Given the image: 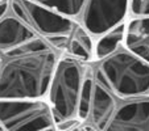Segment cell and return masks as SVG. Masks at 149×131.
Instances as JSON below:
<instances>
[{
    "label": "cell",
    "mask_w": 149,
    "mask_h": 131,
    "mask_svg": "<svg viewBox=\"0 0 149 131\" xmlns=\"http://www.w3.org/2000/svg\"><path fill=\"white\" fill-rule=\"evenodd\" d=\"M91 71L90 102L78 121L94 131H149V64L121 46Z\"/></svg>",
    "instance_id": "cell-1"
},
{
    "label": "cell",
    "mask_w": 149,
    "mask_h": 131,
    "mask_svg": "<svg viewBox=\"0 0 149 131\" xmlns=\"http://www.w3.org/2000/svg\"><path fill=\"white\" fill-rule=\"evenodd\" d=\"M59 53L11 11L0 19V100L45 98Z\"/></svg>",
    "instance_id": "cell-2"
},
{
    "label": "cell",
    "mask_w": 149,
    "mask_h": 131,
    "mask_svg": "<svg viewBox=\"0 0 149 131\" xmlns=\"http://www.w3.org/2000/svg\"><path fill=\"white\" fill-rule=\"evenodd\" d=\"M86 64L66 54L58 58L45 97L58 131L78 121L79 98L87 73Z\"/></svg>",
    "instance_id": "cell-3"
},
{
    "label": "cell",
    "mask_w": 149,
    "mask_h": 131,
    "mask_svg": "<svg viewBox=\"0 0 149 131\" xmlns=\"http://www.w3.org/2000/svg\"><path fill=\"white\" fill-rule=\"evenodd\" d=\"M9 11L58 53H65L77 21L32 0H9Z\"/></svg>",
    "instance_id": "cell-4"
},
{
    "label": "cell",
    "mask_w": 149,
    "mask_h": 131,
    "mask_svg": "<svg viewBox=\"0 0 149 131\" xmlns=\"http://www.w3.org/2000/svg\"><path fill=\"white\" fill-rule=\"evenodd\" d=\"M0 125L7 131H40L56 122L46 98L0 100Z\"/></svg>",
    "instance_id": "cell-5"
},
{
    "label": "cell",
    "mask_w": 149,
    "mask_h": 131,
    "mask_svg": "<svg viewBox=\"0 0 149 131\" xmlns=\"http://www.w3.org/2000/svg\"><path fill=\"white\" fill-rule=\"evenodd\" d=\"M130 0H86L81 24L91 37H100L125 23Z\"/></svg>",
    "instance_id": "cell-6"
},
{
    "label": "cell",
    "mask_w": 149,
    "mask_h": 131,
    "mask_svg": "<svg viewBox=\"0 0 149 131\" xmlns=\"http://www.w3.org/2000/svg\"><path fill=\"white\" fill-rule=\"evenodd\" d=\"M123 46L135 56L149 64V16L132 17L125 21Z\"/></svg>",
    "instance_id": "cell-7"
},
{
    "label": "cell",
    "mask_w": 149,
    "mask_h": 131,
    "mask_svg": "<svg viewBox=\"0 0 149 131\" xmlns=\"http://www.w3.org/2000/svg\"><path fill=\"white\" fill-rule=\"evenodd\" d=\"M65 54L83 62V63H88L94 59L93 37L78 21H77L75 26L71 32Z\"/></svg>",
    "instance_id": "cell-8"
},
{
    "label": "cell",
    "mask_w": 149,
    "mask_h": 131,
    "mask_svg": "<svg viewBox=\"0 0 149 131\" xmlns=\"http://www.w3.org/2000/svg\"><path fill=\"white\" fill-rule=\"evenodd\" d=\"M124 36H125V23L102 34L94 45V59L100 60L118 51L123 46Z\"/></svg>",
    "instance_id": "cell-9"
},
{
    "label": "cell",
    "mask_w": 149,
    "mask_h": 131,
    "mask_svg": "<svg viewBox=\"0 0 149 131\" xmlns=\"http://www.w3.org/2000/svg\"><path fill=\"white\" fill-rule=\"evenodd\" d=\"M32 1L71 19L81 16L86 3V0H32Z\"/></svg>",
    "instance_id": "cell-10"
},
{
    "label": "cell",
    "mask_w": 149,
    "mask_h": 131,
    "mask_svg": "<svg viewBox=\"0 0 149 131\" xmlns=\"http://www.w3.org/2000/svg\"><path fill=\"white\" fill-rule=\"evenodd\" d=\"M128 12L132 17L149 16V0H130Z\"/></svg>",
    "instance_id": "cell-11"
},
{
    "label": "cell",
    "mask_w": 149,
    "mask_h": 131,
    "mask_svg": "<svg viewBox=\"0 0 149 131\" xmlns=\"http://www.w3.org/2000/svg\"><path fill=\"white\" fill-rule=\"evenodd\" d=\"M59 131H94V130L90 127V126L82 123L81 121H77V122H74L73 125L68 126V127H65L63 130H59Z\"/></svg>",
    "instance_id": "cell-12"
},
{
    "label": "cell",
    "mask_w": 149,
    "mask_h": 131,
    "mask_svg": "<svg viewBox=\"0 0 149 131\" xmlns=\"http://www.w3.org/2000/svg\"><path fill=\"white\" fill-rule=\"evenodd\" d=\"M9 11V0H0V19Z\"/></svg>",
    "instance_id": "cell-13"
},
{
    "label": "cell",
    "mask_w": 149,
    "mask_h": 131,
    "mask_svg": "<svg viewBox=\"0 0 149 131\" xmlns=\"http://www.w3.org/2000/svg\"><path fill=\"white\" fill-rule=\"evenodd\" d=\"M40 131H58V130H57V126H52V127L44 128V130H40Z\"/></svg>",
    "instance_id": "cell-14"
},
{
    "label": "cell",
    "mask_w": 149,
    "mask_h": 131,
    "mask_svg": "<svg viewBox=\"0 0 149 131\" xmlns=\"http://www.w3.org/2000/svg\"><path fill=\"white\" fill-rule=\"evenodd\" d=\"M0 131H7V130H6V128H4L1 125H0Z\"/></svg>",
    "instance_id": "cell-15"
}]
</instances>
